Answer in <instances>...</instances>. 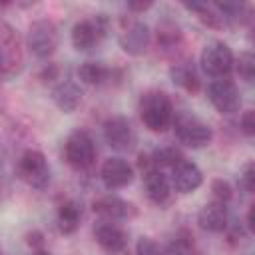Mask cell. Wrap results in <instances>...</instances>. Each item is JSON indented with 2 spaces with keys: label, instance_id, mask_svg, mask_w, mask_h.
<instances>
[{
  "label": "cell",
  "instance_id": "13",
  "mask_svg": "<svg viewBox=\"0 0 255 255\" xmlns=\"http://www.w3.org/2000/svg\"><path fill=\"white\" fill-rule=\"evenodd\" d=\"M197 223L203 231H209V233L225 231L229 225V213L225 203H219V201L205 203L197 213Z\"/></svg>",
  "mask_w": 255,
  "mask_h": 255
},
{
  "label": "cell",
  "instance_id": "7",
  "mask_svg": "<svg viewBox=\"0 0 255 255\" xmlns=\"http://www.w3.org/2000/svg\"><path fill=\"white\" fill-rule=\"evenodd\" d=\"M207 98L219 114H235L241 106L237 86L227 78H217L207 86Z\"/></svg>",
  "mask_w": 255,
  "mask_h": 255
},
{
  "label": "cell",
  "instance_id": "32",
  "mask_svg": "<svg viewBox=\"0 0 255 255\" xmlns=\"http://www.w3.org/2000/svg\"><path fill=\"white\" fill-rule=\"evenodd\" d=\"M253 207H255V205H249V211H247V229H249V231H255V223H253Z\"/></svg>",
  "mask_w": 255,
  "mask_h": 255
},
{
  "label": "cell",
  "instance_id": "16",
  "mask_svg": "<svg viewBox=\"0 0 255 255\" xmlns=\"http://www.w3.org/2000/svg\"><path fill=\"white\" fill-rule=\"evenodd\" d=\"M143 187H145V195L155 205H163L169 199V193H171L169 179L157 167H153V169H149V171L143 173Z\"/></svg>",
  "mask_w": 255,
  "mask_h": 255
},
{
  "label": "cell",
  "instance_id": "27",
  "mask_svg": "<svg viewBox=\"0 0 255 255\" xmlns=\"http://www.w3.org/2000/svg\"><path fill=\"white\" fill-rule=\"evenodd\" d=\"M239 128H241V131H243L247 137H253V135H255V112H253V110H247V112L241 116Z\"/></svg>",
  "mask_w": 255,
  "mask_h": 255
},
{
  "label": "cell",
  "instance_id": "33",
  "mask_svg": "<svg viewBox=\"0 0 255 255\" xmlns=\"http://www.w3.org/2000/svg\"><path fill=\"white\" fill-rule=\"evenodd\" d=\"M34 255H50V253H46V251H36Z\"/></svg>",
  "mask_w": 255,
  "mask_h": 255
},
{
  "label": "cell",
  "instance_id": "21",
  "mask_svg": "<svg viewBox=\"0 0 255 255\" xmlns=\"http://www.w3.org/2000/svg\"><path fill=\"white\" fill-rule=\"evenodd\" d=\"M181 159H185V157H183L181 149H177L175 145H165V147H159V149H155L151 153V161H153V165L157 169L159 167H173Z\"/></svg>",
  "mask_w": 255,
  "mask_h": 255
},
{
  "label": "cell",
  "instance_id": "1",
  "mask_svg": "<svg viewBox=\"0 0 255 255\" xmlns=\"http://www.w3.org/2000/svg\"><path fill=\"white\" fill-rule=\"evenodd\" d=\"M139 118L149 131H165L173 122L171 100L163 92H147L139 102Z\"/></svg>",
  "mask_w": 255,
  "mask_h": 255
},
{
  "label": "cell",
  "instance_id": "3",
  "mask_svg": "<svg viewBox=\"0 0 255 255\" xmlns=\"http://www.w3.org/2000/svg\"><path fill=\"white\" fill-rule=\"evenodd\" d=\"M173 124H175V135H177V139L183 145H187V147L199 149V147L209 145V141L213 139L211 128L205 122H201L199 118H195V116L179 114Z\"/></svg>",
  "mask_w": 255,
  "mask_h": 255
},
{
  "label": "cell",
  "instance_id": "8",
  "mask_svg": "<svg viewBox=\"0 0 255 255\" xmlns=\"http://www.w3.org/2000/svg\"><path fill=\"white\" fill-rule=\"evenodd\" d=\"M108 28V18L104 14H98L92 20H80L74 24L72 28V44L76 50L84 52V50H92L100 38L106 34Z\"/></svg>",
  "mask_w": 255,
  "mask_h": 255
},
{
  "label": "cell",
  "instance_id": "30",
  "mask_svg": "<svg viewBox=\"0 0 255 255\" xmlns=\"http://www.w3.org/2000/svg\"><path fill=\"white\" fill-rule=\"evenodd\" d=\"M58 74H60V68H58L56 64H48V66H44V68H42L40 78H42L44 82H50V80H56V78H58Z\"/></svg>",
  "mask_w": 255,
  "mask_h": 255
},
{
  "label": "cell",
  "instance_id": "18",
  "mask_svg": "<svg viewBox=\"0 0 255 255\" xmlns=\"http://www.w3.org/2000/svg\"><path fill=\"white\" fill-rule=\"evenodd\" d=\"M169 74H171V82L177 84L179 88H183L185 92H189V94L199 92L201 80H199V76L195 72L193 62H179L169 70Z\"/></svg>",
  "mask_w": 255,
  "mask_h": 255
},
{
  "label": "cell",
  "instance_id": "26",
  "mask_svg": "<svg viewBox=\"0 0 255 255\" xmlns=\"http://www.w3.org/2000/svg\"><path fill=\"white\" fill-rule=\"evenodd\" d=\"M135 255H159V247L151 237H139L135 243Z\"/></svg>",
  "mask_w": 255,
  "mask_h": 255
},
{
  "label": "cell",
  "instance_id": "9",
  "mask_svg": "<svg viewBox=\"0 0 255 255\" xmlns=\"http://www.w3.org/2000/svg\"><path fill=\"white\" fill-rule=\"evenodd\" d=\"M104 137H106L108 145L118 149V151L129 149L133 145V141H135L133 128H131L129 120L124 118V116H114V118L106 120V124H104Z\"/></svg>",
  "mask_w": 255,
  "mask_h": 255
},
{
  "label": "cell",
  "instance_id": "12",
  "mask_svg": "<svg viewBox=\"0 0 255 255\" xmlns=\"http://www.w3.org/2000/svg\"><path fill=\"white\" fill-rule=\"evenodd\" d=\"M151 42V32L147 28V24L143 22H133L131 26H128L124 30V34L120 36V46L126 54L129 56H139L147 50Z\"/></svg>",
  "mask_w": 255,
  "mask_h": 255
},
{
  "label": "cell",
  "instance_id": "15",
  "mask_svg": "<svg viewBox=\"0 0 255 255\" xmlns=\"http://www.w3.org/2000/svg\"><path fill=\"white\" fill-rule=\"evenodd\" d=\"M94 235H96L98 245L108 253H120L126 249V243H128L126 233L112 221H106V219L100 221L94 229Z\"/></svg>",
  "mask_w": 255,
  "mask_h": 255
},
{
  "label": "cell",
  "instance_id": "22",
  "mask_svg": "<svg viewBox=\"0 0 255 255\" xmlns=\"http://www.w3.org/2000/svg\"><path fill=\"white\" fill-rule=\"evenodd\" d=\"M233 66L237 68V74H239L245 82H253V78H255V58H253L251 52L239 54V58L233 62Z\"/></svg>",
  "mask_w": 255,
  "mask_h": 255
},
{
  "label": "cell",
  "instance_id": "31",
  "mask_svg": "<svg viewBox=\"0 0 255 255\" xmlns=\"http://www.w3.org/2000/svg\"><path fill=\"white\" fill-rule=\"evenodd\" d=\"M147 8H151V2H128V10L131 12H145Z\"/></svg>",
  "mask_w": 255,
  "mask_h": 255
},
{
  "label": "cell",
  "instance_id": "24",
  "mask_svg": "<svg viewBox=\"0 0 255 255\" xmlns=\"http://www.w3.org/2000/svg\"><path fill=\"white\" fill-rule=\"evenodd\" d=\"M165 255H193V237H175L167 245Z\"/></svg>",
  "mask_w": 255,
  "mask_h": 255
},
{
  "label": "cell",
  "instance_id": "25",
  "mask_svg": "<svg viewBox=\"0 0 255 255\" xmlns=\"http://www.w3.org/2000/svg\"><path fill=\"white\" fill-rule=\"evenodd\" d=\"M211 193H213L215 201L227 203L231 199V195H233V189H231L229 181H225V179H213L211 181Z\"/></svg>",
  "mask_w": 255,
  "mask_h": 255
},
{
  "label": "cell",
  "instance_id": "17",
  "mask_svg": "<svg viewBox=\"0 0 255 255\" xmlns=\"http://www.w3.org/2000/svg\"><path fill=\"white\" fill-rule=\"evenodd\" d=\"M52 100L58 106V110H62L64 114H72L82 104V90L78 84L64 80L52 90Z\"/></svg>",
  "mask_w": 255,
  "mask_h": 255
},
{
  "label": "cell",
  "instance_id": "28",
  "mask_svg": "<svg viewBox=\"0 0 255 255\" xmlns=\"http://www.w3.org/2000/svg\"><path fill=\"white\" fill-rule=\"evenodd\" d=\"M241 187L247 191V193H253L255 191V165L253 163H247L243 173H241Z\"/></svg>",
  "mask_w": 255,
  "mask_h": 255
},
{
  "label": "cell",
  "instance_id": "10",
  "mask_svg": "<svg viewBox=\"0 0 255 255\" xmlns=\"http://www.w3.org/2000/svg\"><path fill=\"white\" fill-rule=\"evenodd\" d=\"M100 177L108 189H122L131 183L133 167L124 157H108L100 169Z\"/></svg>",
  "mask_w": 255,
  "mask_h": 255
},
{
  "label": "cell",
  "instance_id": "19",
  "mask_svg": "<svg viewBox=\"0 0 255 255\" xmlns=\"http://www.w3.org/2000/svg\"><path fill=\"white\" fill-rule=\"evenodd\" d=\"M80 219H82V209H80V205H78L76 201L68 199V201H64V203L58 207V217H56V221H58L60 233H64V235L74 233V231L80 227Z\"/></svg>",
  "mask_w": 255,
  "mask_h": 255
},
{
  "label": "cell",
  "instance_id": "6",
  "mask_svg": "<svg viewBox=\"0 0 255 255\" xmlns=\"http://www.w3.org/2000/svg\"><path fill=\"white\" fill-rule=\"evenodd\" d=\"M28 48L36 58H50L58 48V30L50 20H36L28 30Z\"/></svg>",
  "mask_w": 255,
  "mask_h": 255
},
{
  "label": "cell",
  "instance_id": "29",
  "mask_svg": "<svg viewBox=\"0 0 255 255\" xmlns=\"http://www.w3.org/2000/svg\"><path fill=\"white\" fill-rule=\"evenodd\" d=\"M26 243H28L32 249L42 251V247H44V233H42V231H38V229L28 231V233H26Z\"/></svg>",
  "mask_w": 255,
  "mask_h": 255
},
{
  "label": "cell",
  "instance_id": "20",
  "mask_svg": "<svg viewBox=\"0 0 255 255\" xmlns=\"http://www.w3.org/2000/svg\"><path fill=\"white\" fill-rule=\"evenodd\" d=\"M112 74H114V70L106 68V66L100 64V62H84V64L78 68L80 80H82L84 84H88V86H102V84H106V82L112 78Z\"/></svg>",
  "mask_w": 255,
  "mask_h": 255
},
{
  "label": "cell",
  "instance_id": "5",
  "mask_svg": "<svg viewBox=\"0 0 255 255\" xmlns=\"http://www.w3.org/2000/svg\"><path fill=\"white\" fill-rule=\"evenodd\" d=\"M64 157L76 169H84L92 165L96 157V147H94V139L90 137V133L84 129L72 131L64 143Z\"/></svg>",
  "mask_w": 255,
  "mask_h": 255
},
{
  "label": "cell",
  "instance_id": "4",
  "mask_svg": "<svg viewBox=\"0 0 255 255\" xmlns=\"http://www.w3.org/2000/svg\"><path fill=\"white\" fill-rule=\"evenodd\" d=\"M233 62H235V56H233L231 48L223 42L207 44L201 52V58H199L203 72L213 76V78H225L233 70Z\"/></svg>",
  "mask_w": 255,
  "mask_h": 255
},
{
  "label": "cell",
  "instance_id": "2",
  "mask_svg": "<svg viewBox=\"0 0 255 255\" xmlns=\"http://www.w3.org/2000/svg\"><path fill=\"white\" fill-rule=\"evenodd\" d=\"M18 175L34 189H44L50 183V165L42 151L26 149L18 159Z\"/></svg>",
  "mask_w": 255,
  "mask_h": 255
},
{
  "label": "cell",
  "instance_id": "14",
  "mask_svg": "<svg viewBox=\"0 0 255 255\" xmlns=\"http://www.w3.org/2000/svg\"><path fill=\"white\" fill-rule=\"evenodd\" d=\"M94 213L102 215L106 221H118V219H128L129 215H133V205L124 201L118 195H104L100 199L94 201L92 205Z\"/></svg>",
  "mask_w": 255,
  "mask_h": 255
},
{
  "label": "cell",
  "instance_id": "11",
  "mask_svg": "<svg viewBox=\"0 0 255 255\" xmlns=\"http://www.w3.org/2000/svg\"><path fill=\"white\" fill-rule=\"evenodd\" d=\"M203 183V173L201 169L189 161V159H181L177 165L171 167V177H169V185L179 191V193H191L195 191L199 185Z\"/></svg>",
  "mask_w": 255,
  "mask_h": 255
},
{
  "label": "cell",
  "instance_id": "23",
  "mask_svg": "<svg viewBox=\"0 0 255 255\" xmlns=\"http://www.w3.org/2000/svg\"><path fill=\"white\" fill-rule=\"evenodd\" d=\"M179 36H181L179 34V28L175 24H171V22H163V24L157 26V44H161L165 48L177 44L179 42Z\"/></svg>",
  "mask_w": 255,
  "mask_h": 255
}]
</instances>
